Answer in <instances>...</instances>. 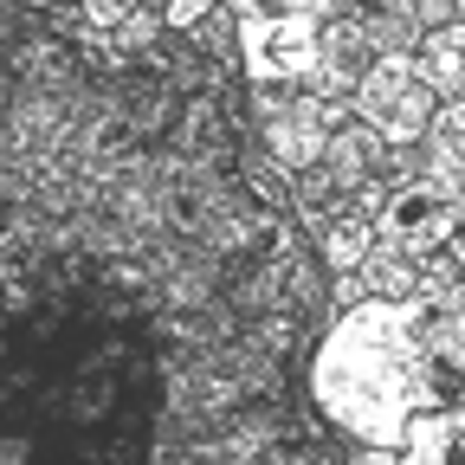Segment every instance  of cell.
I'll list each match as a JSON object with an SVG mask.
<instances>
[{"mask_svg": "<svg viewBox=\"0 0 465 465\" xmlns=\"http://www.w3.org/2000/svg\"><path fill=\"white\" fill-rule=\"evenodd\" d=\"M414 14H420V26L433 33V26H452V20H465V0H414Z\"/></svg>", "mask_w": 465, "mask_h": 465, "instance_id": "obj_18", "label": "cell"}, {"mask_svg": "<svg viewBox=\"0 0 465 465\" xmlns=\"http://www.w3.org/2000/svg\"><path fill=\"white\" fill-rule=\"evenodd\" d=\"M213 7H220V0H168V7H162V26H168V33H194Z\"/></svg>", "mask_w": 465, "mask_h": 465, "instance_id": "obj_16", "label": "cell"}, {"mask_svg": "<svg viewBox=\"0 0 465 465\" xmlns=\"http://www.w3.org/2000/svg\"><path fill=\"white\" fill-rule=\"evenodd\" d=\"M394 465H465V401L407 420Z\"/></svg>", "mask_w": 465, "mask_h": 465, "instance_id": "obj_7", "label": "cell"}, {"mask_svg": "<svg viewBox=\"0 0 465 465\" xmlns=\"http://www.w3.org/2000/svg\"><path fill=\"white\" fill-rule=\"evenodd\" d=\"M381 155H388V143L362 124V116H349V124L330 130V143H323V174L336 182V194H356L369 174L381 168Z\"/></svg>", "mask_w": 465, "mask_h": 465, "instance_id": "obj_8", "label": "cell"}, {"mask_svg": "<svg viewBox=\"0 0 465 465\" xmlns=\"http://www.w3.org/2000/svg\"><path fill=\"white\" fill-rule=\"evenodd\" d=\"M375 174H381L388 188H401V182H420V143H394V149L381 155V168H375Z\"/></svg>", "mask_w": 465, "mask_h": 465, "instance_id": "obj_15", "label": "cell"}, {"mask_svg": "<svg viewBox=\"0 0 465 465\" xmlns=\"http://www.w3.org/2000/svg\"><path fill=\"white\" fill-rule=\"evenodd\" d=\"M349 104H356V116L394 149V143H420L427 136V124H433V110H440V97L427 91V78H420V65H414V52H388V58H375V65L362 72V84L349 91Z\"/></svg>", "mask_w": 465, "mask_h": 465, "instance_id": "obj_3", "label": "cell"}, {"mask_svg": "<svg viewBox=\"0 0 465 465\" xmlns=\"http://www.w3.org/2000/svg\"><path fill=\"white\" fill-rule=\"evenodd\" d=\"M356 26H362V39H369V52L375 58H388V52H414L420 45V14H414V0H362L356 7Z\"/></svg>", "mask_w": 465, "mask_h": 465, "instance_id": "obj_10", "label": "cell"}, {"mask_svg": "<svg viewBox=\"0 0 465 465\" xmlns=\"http://www.w3.org/2000/svg\"><path fill=\"white\" fill-rule=\"evenodd\" d=\"M349 207H362V213H369V220H375V213H381V207H388V182H381V174H369V182H362V188H356V194H349Z\"/></svg>", "mask_w": 465, "mask_h": 465, "instance_id": "obj_19", "label": "cell"}, {"mask_svg": "<svg viewBox=\"0 0 465 465\" xmlns=\"http://www.w3.org/2000/svg\"><path fill=\"white\" fill-rule=\"evenodd\" d=\"M14 14H52V7H65V0H7Z\"/></svg>", "mask_w": 465, "mask_h": 465, "instance_id": "obj_20", "label": "cell"}, {"mask_svg": "<svg viewBox=\"0 0 465 465\" xmlns=\"http://www.w3.org/2000/svg\"><path fill=\"white\" fill-rule=\"evenodd\" d=\"M414 65H420V78H427V91H433L440 104L465 97V20L420 33V45H414Z\"/></svg>", "mask_w": 465, "mask_h": 465, "instance_id": "obj_9", "label": "cell"}, {"mask_svg": "<svg viewBox=\"0 0 465 465\" xmlns=\"http://www.w3.org/2000/svg\"><path fill=\"white\" fill-rule=\"evenodd\" d=\"M459 226V207L433 188V182H401L388 188V207L375 213V240L407 246V252H440Z\"/></svg>", "mask_w": 465, "mask_h": 465, "instance_id": "obj_4", "label": "cell"}, {"mask_svg": "<svg viewBox=\"0 0 465 465\" xmlns=\"http://www.w3.org/2000/svg\"><path fill=\"white\" fill-rule=\"evenodd\" d=\"M162 33H168V26H162V7H136V14H130L124 26H116L110 39H116V52H124V58H143Z\"/></svg>", "mask_w": 465, "mask_h": 465, "instance_id": "obj_13", "label": "cell"}, {"mask_svg": "<svg viewBox=\"0 0 465 465\" xmlns=\"http://www.w3.org/2000/svg\"><path fill=\"white\" fill-rule=\"evenodd\" d=\"M304 394L330 433L394 452L414 414L459 407V388L427 336V298H362L356 311H336L304 356Z\"/></svg>", "mask_w": 465, "mask_h": 465, "instance_id": "obj_1", "label": "cell"}, {"mask_svg": "<svg viewBox=\"0 0 465 465\" xmlns=\"http://www.w3.org/2000/svg\"><path fill=\"white\" fill-rule=\"evenodd\" d=\"M136 7H143V0H78V14H84V26H91V33H116Z\"/></svg>", "mask_w": 465, "mask_h": 465, "instance_id": "obj_14", "label": "cell"}, {"mask_svg": "<svg viewBox=\"0 0 465 465\" xmlns=\"http://www.w3.org/2000/svg\"><path fill=\"white\" fill-rule=\"evenodd\" d=\"M420 182H433L465 213V97L433 110V124L420 136Z\"/></svg>", "mask_w": 465, "mask_h": 465, "instance_id": "obj_5", "label": "cell"}, {"mask_svg": "<svg viewBox=\"0 0 465 465\" xmlns=\"http://www.w3.org/2000/svg\"><path fill=\"white\" fill-rule=\"evenodd\" d=\"M362 298H369L362 272H330V317H336V311H356Z\"/></svg>", "mask_w": 465, "mask_h": 465, "instance_id": "obj_17", "label": "cell"}, {"mask_svg": "<svg viewBox=\"0 0 465 465\" xmlns=\"http://www.w3.org/2000/svg\"><path fill=\"white\" fill-rule=\"evenodd\" d=\"M446 252L459 259V272H465V213H459V226H452V240H446Z\"/></svg>", "mask_w": 465, "mask_h": 465, "instance_id": "obj_21", "label": "cell"}, {"mask_svg": "<svg viewBox=\"0 0 465 465\" xmlns=\"http://www.w3.org/2000/svg\"><path fill=\"white\" fill-rule=\"evenodd\" d=\"M240 20V78L311 91L323 65V20L317 14H232Z\"/></svg>", "mask_w": 465, "mask_h": 465, "instance_id": "obj_2", "label": "cell"}, {"mask_svg": "<svg viewBox=\"0 0 465 465\" xmlns=\"http://www.w3.org/2000/svg\"><path fill=\"white\" fill-rule=\"evenodd\" d=\"M188 39H194V52L207 58L213 72H226V78L240 72V20H232V7H213Z\"/></svg>", "mask_w": 465, "mask_h": 465, "instance_id": "obj_12", "label": "cell"}, {"mask_svg": "<svg viewBox=\"0 0 465 465\" xmlns=\"http://www.w3.org/2000/svg\"><path fill=\"white\" fill-rule=\"evenodd\" d=\"M369 246H375V220L362 213V207H336L330 213V226L317 232V259H323V272H356L362 259H369Z\"/></svg>", "mask_w": 465, "mask_h": 465, "instance_id": "obj_11", "label": "cell"}, {"mask_svg": "<svg viewBox=\"0 0 465 465\" xmlns=\"http://www.w3.org/2000/svg\"><path fill=\"white\" fill-rule=\"evenodd\" d=\"M375 65V52H369V39H362V26H356V14H336V20H323V65H317V97H349L362 84V72Z\"/></svg>", "mask_w": 465, "mask_h": 465, "instance_id": "obj_6", "label": "cell"}]
</instances>
